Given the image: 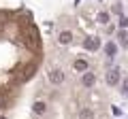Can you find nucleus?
Returning <instances> with one entry per match:
<instances>
[{
	"label": "nucleus",
	"mask_w": 128,
	"mask_h": 119,
	"mask_svg": "<svg viewBox=\"0 0 128 119\" xmlns=\"http://www.w3.org/2000/svg\"><path fill=\"white\" fill-rule=\"evenodd\" d=\"M45 64V41L24 6H0V115L11 111Z\"/></svg>",
	"instance_id": "nucleus-1"
},
{
	"label": "nucleus",
	"mask_w": 128,
	"mask_h": 119,
	"mask_svg": "<svg viewBox=\"0 0 128 119\" xmlns=\"http://www.w3.org/2000/svg\"><path fill=\"white\" fill-rule=\"evenodd\" d=\"M90 94L79 85H62L36 104L32 119H100V109Z\"/></svg>",
	"instance_id": "nucleus-2"
}]
</instances>
